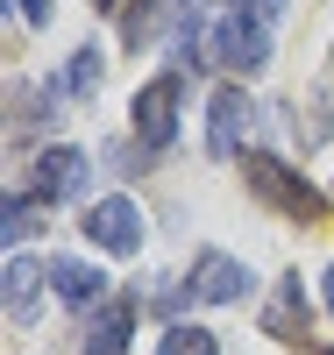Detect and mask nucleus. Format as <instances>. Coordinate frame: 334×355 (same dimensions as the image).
I'll return each instance as SVG.
<instances>
[{"label":"nucleus","mask_w":334,"mask_h":355,"mask_svg":"<svg viewBox=\"0 0 334 355\" xmlns=\"http://www.w3.org/2000/svg\"><path fill=\"white\" fill-rule=\"evenodd\" d=\"M242 178H249V192H256V199H270L278 214H292V220H320V192H313L299 171H285L278 157L249 150V157H242Z\"/></svg>","instance_id":"nucleus-1"},{"label":"nucleus","mask_w":334,"mask_h":355,"mask_svg":"<svg viewBox=\"0 0 334 355\" xmlns=\"http://www.w3.org/2000/svg\"><path fill=\"white\" fill-rule=\"evenodd\" d=\"M214 64H235V71H263L270 64V21L256 8H228L221 28H214Z\"/></svg>","instance_id":"nucleus-2"},{"label":"nucleus","mask_w":334,"mask_h":355,"mask_svg":"<svg viewBox=\"0 0 334 355\" xmlns=\"http://www.w3.org/2000/svg\"><path fill=\"white\" fill-rule=\"evenodd\" d=\"M85 234H93L107 256H135V249H142V206H135L128 192L93 199V206H85Z\"/></svg>","instance_id":"nucleus-3"},{"label":"nucleus","mask_w":334,"mask_h":355,"mask_svg":"<svg viewBox=\"0 0 334 355\" xmlns=\"http://www.w3.org/2000/svg\"><path fill=\"white\" fill-rule=\"evenodd\" d=\"M242 135H249V93L242 85H214L206 100V157H242Z\"/></svg>","instance_id":"nucleus-4"},{"label":"nucleus","mask_w":334,"mask_h":355,"mask_svg":"<svg viewBox=\"0 0 334 355\" xmlns=\"http://www.w3.org/2000/svg\"><path fill=\"white\" fill-rule=\"evenodd\" d=\"M185 291H192V299H206V306H235L242 291H249V263H235L228 249H199Z\"/></svg>","instance_id":"nucleus-5"},{"label":"nucleus","mask_w":334,"mask_h":355,"mask_svg":"<svg viewBox=\"0 0 334 355\" xmlns=\"http://www.w3.org/2000/svg\"><path fill=\"white\" fill-rule=\"evenodd\" d=\"M171 128H178V71L149 78L142 93H135V135H142V150H164Z\"/></svg>","instance_id":"nucleus-6"},{"label":"nucleus","mask_w":334,"mask_h":355,"mask_svg":"<svg viewBox=\"0 0 334 355\" xmlns=\"http://www.w3.org/2000/svg\"><path fill=\"white\" fill-rule=\"evenodd\" d=\"M36 206H65V199H78L85 192V150H65V142H57V150H43L36 157Z\"/></svg>","instance_id":"nucleus-7"},{"label":"nucleus","mask_w":334,"mask_h":355,"mask_svg":"<svg viewBox=\"0 0 334 355\" xmlns=\"http://www.w3.org/2000/svg\"><path fill=\"white\" fill-rule=\"evenodd\" d=\"M128 334H135V299H107L93 320H85L78 355H128Z\"/></svg>","instance_id":"nucleus-8"},{"label":"nucleus","mask_w":334,"mask_h":355,"mask_svg":"<svg viewBox=\"0 0 334 355\" xmlns=\"http://www.w3.org/2000/svg\"><path fill=\"white\" fill-rule=\"evenodd\" d=\"M50 284H57V299H65L72 313H100V291H107V277L93 270V263H50Z\"/></svg>","instance_id":"nucleus-9"},{"label":"nucleus","mask_w":334,"mask_h":355,"mask_svg":"<svg viewBox=\"0 0 334 355\" xmlns=\"http://www.w3.org/2000/svg\"><path fill=\"white\" fill-rule=\"evenodd\" d=\"M263 334H278V341H299V334H306V299H299V270L278 284V299H270V313H263Z\"/></svg>","instance_id":"nucleus-10"},{"label":"nucleus","mask_w":334,"mask_h":355,"mask_svg":"<svg viewBox=\"0 0 334 355\" xmlns=\"http://www.w3.org/2000/svg\"><path fill=\"white\" fill-rule=\"evenodd\" d=\"M36 284H43L36 263H28V256H8V277H0V291H8V313H15V320L36 313Z\"/></svg>","instance_id":"nucleus-11"},{"label":"nucleus","mask_w":334,"mask_h":355,"mask_svg":"<svg viewBox=\"0 0 334 355\" xmlns=\"http://www.w3.org/2000/svg\"><path fill=\"white\" fill-rule=\"evenodd\" d=\"M28 234H36V206L8 192V206H0V242H8V256H15L22 242H28Z\"/></svg>","instance_id":"nucleus-12"},{"label":"nucleus","mask_w":334,"mask_h":355,"mask_svg":"<svg viewBox=\"0 0 334 355\" xmlns=\"http://www.w3.org/2000/svg\"><path fill=\"white\" fill-rule=\"evenodd\" d=\"M93 85H100V50H78L72 57V64H65V78H57V93H93Z\"/></svg>","instance_id":"nucleus-13"},{"label":"nucleus","mask_w":334,"mask_h":355,"mask_svg":"<svg viewBox=\"0 0 334 355\" xmlns=\"http://www.w3.org/2000/svg\"><path fill=\"white\" fill-rule=\"evenodd\" d=\"M157 355H221V341H214V334H206V327H171Z\"/></svg>","instance_id":"nucleus-14"},{"label":"nucleus","mask_w":334,"mask_h":355,"mask_svg":"<svg viewBox=\"0 0 334 355\" xmlns=\"http://www.w3.org/2000/svg\"><path fill=\"white\" fill-rule=\"evenodd\" d=\"M235 8H256L263 21H278V15H285V0H235Z\"/></svg>","instance_id":"nucleus-15"},{"label":"nucleus","mask_w":334,"mask_h":355,"mask_svg":"<svg viewBox=\"0 0 334 355\" xmlns=\"http://www.w3.org/2000/svg\"><path fill=\"white\" fill-rule=\"evenodd\" d=\"M22 15L28 21H50V0H22Z\"/></svg>","instance_id":"nucleus-16"},{"label":"nucleus","mask_w":334,"mask_h":355,"mask_svg":"<svg viewBox=\"0 0 334 355\" xmlns=\"http://www.w3.org/2000/svg\"><path fill=\"white\" fill-rule=\"evenodd\" d=\"M320 299H327V313H334V270H327V277H320Z\"/></svg>","instance_id":"nucleus-17"},{"label":"nucleus","mask_w":334,"mask_h":355,"mask_svg":"<svg viewBox=\"0 0 334 355\" xmlns=\"http://www.w3.org/2000/svg\"><path fill=\"white\" fill-rule=\"evenodd\" d=\"M107 8H114V0H107Z\"/></svg>","instance_id":"nucleus-18"}]
</instances>
